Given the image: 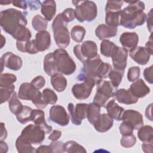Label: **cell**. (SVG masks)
I'll return each mask as SVG.
<instances>
[{
  "label": "cell",
  "instance_id": "cell-52",
  "mask_svg": "<svg viewBox=\"0 0 153 153\" xmlns=\"http://www.w3.org/2000/svg\"><path fill=\"white\" fill-rule=\"evenodd\" d=\"M31 84L37 90L41 89L45 84V78L41 75L35 77L31 81Z\"/></svg>",
  "mask_w": 153,
  "mask_h": 153
},
{
  "label": "cell",
  "instance_id": "cell-60",
  "mask_svg": "<svg viewBox=\"0 0 153 153\" xmlns=\"http://www.w3.org/2000/svg\"><path fill=\"white\" fill-rule=\"evenodd\" d=\"M152 103L149 104L145 110V116L150 121H152Z\"/></svg>",
  "mask_w": 153,
  "mask_h": 153
},
{
  "label": "cell",
  "instance_id": "cell-13",
  "mask_svg": "<svg viewBox=\"0 0 153 153\" xmlns=\"http://www.w3.org/2000/svg\"><path fill=\"white\" fill-rule=\"evenodd\" d=\"M127 51L123 47L117 46L111 56L114 69L124 71L127 66Z\"/></svg>",
  "mask_w": 153,
  "mask_h": 153
},
{
  "label": "cell",
  "instance_id": "cell-38",
  "mask_svg": "<svg viewBox=\"0 0 153 153\" xmlns=\"http://www.w3.org/2000/svg\"><path fill=\"white\" fill-rule=\"evenodd\" d=\"M85 35V29L79 25L74 26L71 31V38L76 42H81Z\"/></svg>",
  "mask_w": 153,
  "mask_h": 153
},
{
  "label": "cell",
  "instance_id": "cell-31",
  "mask_svg": "<svg viewBox=\"0 0 153 153\" xmlns=\"http://www.w3.org/2000/svg\"><path fill=\"white\" fill-rule=\"evenodd\" d=\"M12 4L14 6L23 10L29 7L30 10H37L41 7L40 1H13Z\"/></svg>",
  "mask_w": 153,
  "mask_h": 153
},
{
  "label": "cell",
  "instance_id": "cell-22",
  "mask_svg": "<svg viewBox=\"0 0 153 153\" xmlns=\"http://www.w3.org/2000/svg\"><path fill=\"white\" fill-rule=\"evenodd\" d=\"M39 91V90L35 88L31 83L23 82L19 89L18 96L23 100H32Z\"/></svg>",
  "mask_w": 153,
  "mask_h": 153
},
{
  "label": "cell",
  "instance_id": "cell-10",
  "mask_svg": "<svg viewBox=\"0 0 153 153\" xmlns=\"http://www.w3.org/2000/svg\"><path fill=\"white\" fill-rule=\"evenodd\" d=\"M79 80L82 81V82L74 84L72 88V92L76 99L78 100H84L90 96L96 83L94 79L90 78L85 77Z\"/></svg>",
  "mask_w": 153,
  "mask_h": 153
},
{
  "label": "cell",
  "instance_id": "cell-51",
  "mask_svg": "<svg viewBox=\"0 0 153 153\" xmlns=\"http://www.w3.org/2000/svg\"><path fill=\"white\" fill-rule=\"evenodd\" d=\"M32 102L37 108L40 109H44L47 105V104L43 100L42 93L40 91H39L38 93L32 100Z\"/></svg>",
  "mask_w": 153,
  "mask_h": 153
},
{
  "label": "cell",
  "instance_id": "cell-63",
  "mask_svg": "<svg viewBox=\"0 0 153 153\" xmlns=\"http://www.w3.org/2000/svg\"><path fill=\"white\" fill-rule=\"evenodd\" d=\"M12 3V1H1L0 2V4L1 5H8L9 4H11Z\"/></svg>",
  "mask_w": 153,
  "mask_h": 153
},
{
  "label": "cell",
  "instance_id": "cell-9",
  "mask_svg": "<svg viewBox=\"0 0 153 153\" xmlns=\"http://www.w3.org/2000/svg\"><path fill=\"white\" fill-rule=\"evenodd\" d=\"M45 131L36 124H29L21 133V136L32 144H41L45 139Z\"/></svg>",
  "mask_w": 153,
  "mask_h": 153
},
{
  "label": "cell",
  "instance_id": "cell-56",
  "mask_svg": "<svg viewBox=\"0 0 153 153\" xmlns=\"http://www.w3.org/2000/svg\"><path fill=\"white\" fill-rule=\"evenodd\" d=\"M142 151L145 153H152V143H145L143 142L141 145Z\"/></svg>",
  "mask_w": 153,
  "mask_h": 153
},
{
  "label": "cell",
  "instance_id": "cell-27",
  "mask_svg": "<svg viewBox=\"0 0 153 153\" xmlns=\"http://www.w3.org/2000/svg\"><path fill=\"white\" fill-rule=\"evenodd\" d=\"M51 84L57 92L63 91L67 86L68 82L66 78L60 73H56L51 76Z\"/></svg>",
  "mask_w": 153,
  "mask_h": 153
},
{
  "label": "cell",
  "instance_id": "cell-50",
  "mask_svg": "<svg viewBox=\"0 0 153 153\" xmlns=\"http://www.w3.org/2000/svg\"><path fill=\"white\" fill-rule=\"evenodd\" d=\"M64 143L61 141H52L49 146L51 149V153H62L65 152Z\"/></svg>",
  "mask_w": 153,
  "mask_h": 153
},
{
  "label": "cell",
  "instance_id": "cell-58",
  "mask_svg": "<svg viewBox=\"0 0 153 153\" xmlns=\"http://www.w3.org/2000/svg\"><path fill=\"white\" fill-rule=\"evenodd\" d=\"M36 152H41V153H51V149L47 145H41L38 148L36 149Z\"/></svg>",
  "mask_w": 153,
  "mask_h": 153
},
{
  "label": "cell",
  "instance_id": "cell-34",
  "mask_svg": "<svg viewBox=\"0 0 153 153\" xmlns=\"http://www.w3.org/2000/svg\"><path fill=\"white\" fill-rule=\"evenodd\" d=\"M65 152L68 153H86L85 148L74 140H69L64 143Z\"/></svg>",
  "mask_w": 153,
  "mask_h": 153
},
{
  "label": "cell",
  "instance_id": "cell-47",
  "mask_svg": "<svg viewBox=\"0 0 153 153\" xmlns=\"http://www.w3.org/2000/svg\"><path fill=\"white\" fill-rule=\"evenodd\" d=\"M119 130L122 136H125L133 134L134 128L133 126L128 121H123V123L119 127Z\"/></svg>",
  "mask_w": 153,
  "mask_h": 153
},
{
  "label": "cell",
  "instance_id": "cell-7",
  "mask_svg": "<svg viewBox=\"0 0 153 153\" xmlns=\"http://www.w3.org/2000/svg\"><path fill=\"white\" fill-rule=\"evenodd\" d=\"M97 90L93 103L99 107H105L109 98L114 96L115 88L111 81L101 80L97 84Z\"/></svg>",
  "mask_w": 153,
  "mask_h": 153
},
{
  "label": "cell",
  "instance_id": "cell-40",
  "mask_svg": "<svg viewBox=\"0 0 153 153\" xmlns=\"http://www.w3.org/2000/svg\"><path fill=\"white\" fill-rule=\"evenodd\" d=\"M17 77L14 74L5 73L1 74L0 87H10L16 81Z\"/></svg>",
  "mask_w": 153,
  "mask_h": 153
},
{
  "label": "cell",
  "instance_id": "cell-48",
  "mask_svg": "<svg viewBox=\"0 0 153 153\" xmlns=\"http://www.w3.org/2000/svg\"><path fill=\"white\" fill-rule=\"evenodd\" d=\"M39 52L35 39L26 41L25 44V53L35 54Z\"/></svg>",
  "mask_w": 153,
  "mask_h": 153
},
{
  "label": "cell",
  "instance_id": "cell-59",
  "mask_svg": "<svg viewBox=\"0 0 153 153\" xmlns=\"http://www.w3.org/2000/svg\"><path fill=\"white\" fill-rule=\"evenodd\" d=\"M7 137V131L4 123H1V140H5Z\"/></svg>",
  "mask_w": 153,
  "mask_h": 153
},
{
  "label": "cell",
  "instance_id": "cell-19",
  "mask_svg": "<svg viewBox=\"0 0 153 153\" xmlns=\"http://www.w3.org/2000/svg\"><path fill=\"white\" fill-rule=\"evenodd\" d=\"M113 123V119L108 114H100L93 125L96 131L105 133L112 127Z\"/></svg>",
  "mask_w": 153,
  "mask_h": 153
},
{
  "label": "cell",
  "instance_id": "cell-54",
  "mask_svg": "<svg viewBox=\"0 0 153 153\" xmlns=\"http://www.w3.org/2000/svg\"><path fill=\"white\" fill-rule=\"evenodd\" d=\"M152 8L150 10L146 17L148 29L151 33H152Z\"/></svg>",
  "mask_w": 153,
  "mask_h": 153
},
{
  "label": "cell",
  "instance_id": "cell-53",
  "mask_svg": "<svg viewBox=\"0 0 153 153\" xmlns=\"http://www.w3.org/2000/svg\"><path fill=\"white\" fill-rule=\"evenodd\" d=\"M152 72H153V66L151 65L149 67L145 68V70L143 71V74L145 80L151 84L153 83Z\"/></svg>",
  "mask_w": 153,
  "mask_h": 153
},
{
  "label": "cell",
  "instance_id": "cell-41",
  "mask_svg": "<svg viewBox=\"0 0 153 153\" xmlns=\"http://www.w3.org/2000/svg\"><path fill=\"white\" fill-rule=\"evenodd\" d=\"M124 73V71H120L114 69V70L112 69V71L109 74L108 76L111 80V83L115 88H117L120 84Z\"/></svg>",
  "mask_w": 153,
  "mask_h": 153
},
{
  "label": "cell",
  "instance_id": "cell-5",
  "mask_svg": "<svg viewBox=\"0 0 153 153\" xmlns=\"http://www.w3.org/2000/svg\"><path fill=\"white\" fill-rule=\"evenodd\" d=\"M51 27L56 45L60 48H66L70 43V36L67 23L63 20L62 13L59 14L55 17Z\"/></svg>",
  "mask_w": 153,
  "mask_h": 153
},
{
  "label": "cell",
  "instance_id": "cell-1",
  "mask_svg": "<svg viewBox=\"0 0 153 153\" xmlns=\"http://www.w3.org/2000/svg\"><path fill=\"white\" fill-rule=\"evenodd\" d=\"M27 12L14 8H8L0 13V25L2 29L17 41H28L32 34L26 27Z\"/></svg>",
  "mask_w": 153,
  "mask_h": 153
},
{
  "label": "cell",
  "instance_id": "cell-61",
  "mask_svg": "<svg viewBox=\"0 0 153 153\" xmlns=\"http://www.w3.org/2000/svg\"><path fill=\"white\" fill-rule=\"evenodd\" d=\"M8 147L7 144L4 140L0 141V152L1 153H5L8 151Z\"/></svg>",
  "mask_w": 153,
  "mask_h": 153
},
{
  "label": "cell",
  "instance_id": "cell-20",
  "mask_svg": "<svg viewBox=\"0 0 153 153\" xmlns=\"http://www.w3.org/2000/svg\"><path fill=\"white\" fill-rule=\"evenodd\" d=\"M129 90L137 99L142 98L150 93V88L142 79H138L134 81L130 85Z\"/></svg>",
  "mask_w": 153,
  "mask_h": 153
},
{
  "label": "cell",
  "instance_id": "cell-45",
  "mask_svg": "<svg viewBox=\"0 0 153 153\" xmlns=\"http://www.w3.org/2000/svg\"><path fill=\"white\" fill-rule=\"evenodd\" d=\"M136 142V138L135 136L133 134L123 136L121 140L120 143L121 145L126 148H128L133 146Z\"/></svg>",
  "mask_w": 153,
  "mask_h": 153
},
{
  "label": "cell",
  "instance_id": "cell-4",
  "mask_svg": "<svg viewBox=\"0 0 153 153\" xmlns=\"http://www.w3.org/2000/svg\"><path fill=\"white\" fill-rule=\"evenodd\" d=\"M72 4L75 7V18L78 22H90L97 17V5L93 1H72Z\"/></svg>",
  "mask_w": 153,
  "mask_h": 153
},
{
  "label": "cell",
  "instance_id": "cell-6",
  "mask_svg": "<svg viewBox=\"0 0 153 153\" xmlns=\"http://www.w3.org/2000/svg\"><path fill=\"white\" fill-rule=\"evenodd\" d=\"M53 53L58 72L66 75L74 73L76 70L75 63L65 49L57 48Z\"/></svg>",
  "mask_w": 153,
  "mask_h": 153
},
{
  "label": "cell",
  "instance_id": "cell-23",
  "mask_svg": "<svg viewBox=\"0 0 153 153\" xmlns=\"http://www.w3.org/2000/svg\"><path fill=\"white\" fill-rule=\"evenodd\" d=\"M35 42L39 51H44L48 49L51 45V36L48 31L38 32L35 36Z\"/></svg>",
  "mask_w": 153,
  "mask_h": 153
},
{
  "label": "cell",
  "instance_id": "cell-21",
  "mask_svg": "<svg viewBox=\"0 0 153 153\" xmlns=\"http://www.w3.org/2000/svg\"><path fill=\"white\" fill-rule=\"evenodd\" d=\"M114 96L120 103L126 105L134 104L137 102L138 99L130 91L129 88H120L115 91Z\"/></svg>",
  "mask_w": 153,
  "mask_h": 153
},
{
  "label": "cell",
  "instance_id": "cell-28",
  "mask_svg": "<svg viewBox=\"0 0 153 153\" xmlns=\"http://www.w3.org/2000/svg\"><path fill=\"white\" fill-rule=\"evenodd\" d=\"M44 69L45 72L50 76L58 73L53 53H48L44 57Z\"/></svg>",
  "mask_w": 153,
  "mask_h": 153
},
{
  "label": "cell",
  "instance_id": "cell-30",
  "mask_svg": "<svg viewBox=\"0 0 153 153\" xmlns=\"http://www.w3.org/2000/svg\"><path fill=\"white\" fill-rule=\"evenodd\" d=\"M30 142L25 140L21 136H19L16 141V147L19 153L36 152V149L33 148Z\"/></svg>",
  "mask_w": 153,
  "mask_h": 153
},
{
  "label": "cell",
  "instance_id": "cell-24",
  "mask_svg": "<svg viewBox=\"0 0 153 153\" xmlns=\"http://www.w3.org/2000/svg\"><path fill=\"white\" fill-rule=\"evenodd\" d=\"M106 109L107 114L113 120L116 121H121L122 115L124 109L121 106H119L116 102L115 99H111L105 106Z\"/></svg>",
  "mask_w": 153,
  "mask_h": 153
},
{
  "label": "cell",
  "instance_id": "cell-12",
  "mask_svg": "<svg viewBox=\"0 0 153 153\" xmlns=\"http://www.w3.org/2000/svg\"><path fill=\"white\" fill-rule=\"evenodd\" d=\"M49 119L60 126H66L69 122V115L64 107L60 105H53L50 108Z\"/></svg>",
  "mask_w": 153,
  "mask_h": 153
},
{
  "label": "cell",
  "instance_id": "cell-37",
  "mask_svg": "<svg viewBox=\"0 0 153 153\" xmlns=\"http://www.w3.org/2000/svg\"><path fill=\"white\" fill-rule=\"evenodd\" d=\"M32 25L33 29L38 32L45 30L47 27V20L44 17L38 14L33 17Z\"/></svg>",
  "mask_w": 153,
  "mask_h": 153
},
{
  "label": "cell",
  "instance_id": "cell-11",
  "mask_svg": "<svg viewBox=\"0 0 153 153\" xmlns=\"http://www.w3.org/2000/svg\"><path fill=\"white\" fill-rule=\"evenodd\" d=\"M88 104L77 103L75 106L69 103L68 106V111L70 114L72 123L75 126L81 124L82 120L87 117Z\"/></svg>",
  "mask_w": 153,
  "mask_h": 153
},
{
  "label": "cell",
  "instance_id": "cell-57",
  "mask_svg": "<svg viewBox=\"0 0 153 153\" xmlns=\"http://www.w3.org/2000/svg\"><path fill=\"white\" fill-rule=\"evenodd\" d=\"M145 48L148 51V52L149 53V54L151 55H152L153 54V46H152V33L149 36V39L148 40V41L146 42V44H145Z\"/></svg>",
  "mask_w": 153,
  "mask_h": 153
},
{
  "label": "cell",
  "instance_id": "cell-43",
  "mask_svg": "<svg viewBox=\"0 0 153 153\" xmlns=\"http://www.w3.org/2000/svg\"><path fill=\"white\" fill-rule=\"evenodd\" d=\"M14 85L10 87H0V100L1 104L9 100L14 92Z\"/></svg>",
  "mask_w": 153,
  "mask_h": 153
},
{
  "label": "cell",
  "instance_id": "cell-32",
  "mask_svg": "<svg viewBox=\"0 0 153 153\" xmlns=\"http://www.w3.org/2000/svg\"><path fill=\"white\" fill-rule=\"evenodd\" d=\"M8 107L11 112L14 115L18 114L23 109V105L19 100V96L14 91L8 100Z\"/></svg>",
  "mask_w": 153,
  "mask_h": 153
},
{
  "label": "cell",
  "instance_id": "cell-29",
  "mask_svg": "<svg viewBox=\"0 0 153 153\" xmlns=\"http://www.w3.org/2000/svg\"><path fill=\"white\" fill-rule=\"evenodd\" d=\"M137 137L140 141L145 143L153 142V128L151 126H142L139 128Z\"/></svg>",
  "mask_w": 153,
  "mask_h": 153
},
{
  "label": "cell",
  "instance_id": "cell-36",
  "mask_svg": "<svg viewBox=\"0 0 153 153\" xmlns=\"http://www.w3.org/2000/svg\"><path fill=\"white\" fill-rule=\"evenodd\" d=\"M120 13L121 11L118 12L106 13L105 17L106 25L112 27H117L120 25Z\"/></svg>",
  "mask_w": 153,
  "mask_h": 153
},
{
  "label": "cell",
  "instance_id": "cell-25",
  "mask_svg": "<svg viewBox=\"0 0 153 153\" xmlns=\"http://www.w3.org/2000/svg\"><path fill=\"white\" fill-rule=\"evenodd\" d=\"M117 27H110L105 24L99 25L95 30L96 35L100 40L114 37L117 35Z\"/></svg>",
  "mask_w": 153,
  "mask_h": 153
},
{
  "label": "cell",
  "instance_id": "cell-3",
  "mask_svg": "<svg viewBox=\"0 0 153 153\" xmlns=\"http://www.w3.org/2000/svg\"><path fill=\"white\" fill-rule=\"evenodd\" d=\"M111 71V65L103 62L98 54L96 57L83 63V68L77 79L79 80L85 77L90 78L94 79L97 84L102 79L106 78Z\"/></svg>",
  "mask_w": 153,
  "mask_h": 153
},
{
  "label": "cell",
  "instance_id": "cell-46",
  "mask_svg": "<svg viewBox=\"0 0 153 153\" xmlns=\"http://www.w3.org/2000/svg\"><path fill=\"white\" fill-rule=\"evenodd\" d=\"M140 76V68L138 66L130 67L127 72V79L130 82H134L139 79Z\"/></svg>",
  "mask_w": 153,
  "mask_h": 153
},
{
  "label": "cell",
  "instance_id": "cell-14",
  "mask_svg": "<svg viewBox=\"0 0 153 153\" xmlns=\"http://www.w3.org/2000/svg\"><path fill=\"white\" fill-rule=\"evenodd\" d=\"M1 62L5 67L13 71H18L22 66L23 61L20 57L13 54L12 52H6L1 59Z\"/></svg>",
  "mask_w": 153,
  "mask_h": 153
},
{
  "label": "cell",
  "instance_id": "cell-42",
  "mask_svg": "<svg viewBox=\"0 0 153 153\" xmlns=\"http://www.w3.org/2000/svg\"><path fill=\"white\" fill-rule=\"evenodd\" d=\"M42 96L43 100L47 105H54L58 99L56 93L50 88L44 89L42 91Z\"/></svg>",
  "mask_w": 153,
  "mask_h": 153
},
{
  "label": "cell",
  "instance_id": "cell-26",
  "mask_svg": "<svg viewBox=\"0 0 153 153\" xmlns=\"http://www.w3.org/2000/svg\"><path fill=\"white\" fill-rule=\"evenodd\" d=\"M41 12L47 21H51L56 12V4L53 0L44 1L41 3Z\"/></svg>",
  "mask_w": 153,
  "mask_h": 153
},
{
  "label": "cell",
  "instance_id": "cell-49",
  "mask_svg": "<svg viewBox=\"0 0 153 153\" xmlns=\"http://www.w3.org/2000/svg\"><path fill=\"white\" fill-rule=\"evenodd\" d=\"M62 18L66 23L72 22L75 18V9L72 8H68L65 9L62 13Z\"/></svg>",
  "mask_w": 153,
  "mask_h": 153
},
{
  "label": "cell",
  "instance_id": "cell-39",
  "mask_svg": "<svg viewBox=\"0 0 153 153\" xmlns=\"http://www.w3.org/2000/svg\"><path fill=\"white\" fill-rule=\"evenodd\" d=\"M32 109L27 106H23L22 110L16 115L17 121L21 124H26L31 121V114Z\"/></svg>",
  "mask_w": 153,
  "mask_h": 153
},
{
  "label": "cell",
  "instance_id": "cell-8",
  "mask_svg": "<svg viewBox=\"0 0 153 153\" xmlns=\"http://www.w3.org/2000/svg\"><path fill=\"white\" fill-rule=\"evenodd\" d=\"M74 53L77 59L83 63L98 55L97 47L96 42L93 41H85L81 45L78 44L74 47Z\"/></svg>",
  "mask_w": 153,
  "mask_h": 153
},
{
  "label": "cell",
  "instance_id": "cell-15",
  "mask_svg": "<svg viewBox=\"0 0 153 153\" xmlns=\"http://www.w3.org/2000/svg\"><path fill=\"white\" fill-rule=\"evenodd\" d=\"M121 120L126 121L130 123L133 126L134 130H137L143 126L142 115L139 112L133 109L124 111Z\"/></svg>",
  "mask_w": 153,
  "mask_h": 153
},
{
  "label": "cell",
  "instance_id": "cell-33",
  "mask_svg": "<svg viewBox=\"0 0 153 153\" xmlns=\"http://www.w3.org/2000/svg\"><path fill=\"white\" fill-rule=\"evenodd\" d=\"M117 45L108 39H103L100 44V53L106 57H111Z\"/></svg>",
  "mask_w": 153,
  "mask_h": 153
},
{
  "label": "cell",
  "instance_id": "cell-16",
  "mask_svg": "<svg viewBox=\"0 0 153 153\" xmlns=\"http://www.w3.org/2000/svg\"><path fill=\"white\" fill-rule=\"evenodd\" d=\"M120 42L127 52L134 48L139 42V36L137 34L134 32H126L123 33L120 37Z\"/></svg>",
  "mask_w": 153,
  "mask_h": 153
},
{
  "label": "cell",
  "instance_id": "cell-62",
  "mask_svg": "<svg viewBox=\"0 0 153 153\" xmlns=\"http://www.w3.org/2000/svg\"><path fill=\"white\" fill-rule=\"evenodd\" d=\"M5 44V38L2 35H1V48H2Z\"/></svg>",
  "mask_w": 153,
  "mask_h": 153
},
{
  "label": "cell",
  "instance_id": "cell-2",
  "mask_svg": "<svg viewBox=\"0 0 153 153\" xmlns=\"http://www.w3.org/2000/svg\"><path fill=\"white\" fill-rule=\"evenodd\" d=\"M128 5L120 13V23L122 26L133 29L140 26L146 21V15L144 13L145 3L141 1H126Z\"/></svg>",
  "mask_w": 153,
  "mask_h": 153
},
{
  "label": "cell",
  "instance_id": "cell-44",
  "mask_svg": "<svg viewBox=\"0 0 153 153\" xmlns=\"http://www.w3.org/2000/svg\"><path fill=\"white\" fill-rule=\"evenodd\" d=\"M123 1H108L105 7V12H118L121 10Z\"/></svg>",
  "mask_w": 153,
  "mask_h": 153
},
{
  "label": "cell",
  "instance_id": "cell-55",
  "mask_svg": "<svg viewBox=\"0 0 153 153\" xmlns=\"http://www.w3.org/2000/svg\"><path fill=\"white\" fill-rule=\"evenodd\" d=\"M62 136V132L59 130H54L48 136L49 140L51 141H56L57 140Z\"/></svg>",
  "mask_w": 153,
  "mask_h": 153
},
{
  "label": "cell",
  "instance_id": "cell-17",
  "mask_svg": "<svg viewBox=\"0 0 153 153\" xmlns=\"http://www.w3.org/2000/svg\"><path fill=\"white\" fill-rule=\"evenodd\" d=\"M129 53L130 57L140 65H146L150 59L151 54L145 47L142 46H136Z\"/></svg>",
  "mask_w": 153,
  "mask_h": 153
},
{
  "label": "cell",
  "instance_id": "cell-18",
  "mask_svg": "<svg viewBox=\"0 0 153 153\" xmlns=\"http://www.w3.org/2000/svg\"><path fill=\"white\" fill-rule=\"evenodd\" d=\"M31 121L34 124L39 126L45 133L48 134L52 131V127L48 125L45 120V113L40 109H33L31 114Z\"/></svg>",
  "mask_w": 153,
  "mask_h": 153
},
{
  "label": "cell",
  "instance_id": "cell-35",
  "mask_svg": "<svg viewBox=\"0 0 153 153\" xmlns=\"http://www.w3.org/2000/svg\"><path fill=\"white\" fill-rule=\"evenodd\" d=\"M100 113V107L93 103H88L87 118L91 124H93Z\"/></svg>",
  "mask_w": 153,
  "mask_h": 153
}]
</instances>
